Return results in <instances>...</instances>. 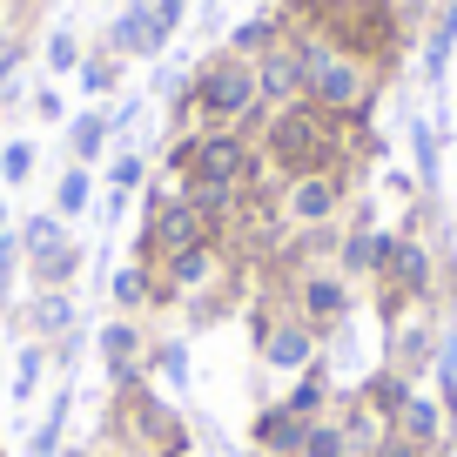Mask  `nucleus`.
Wrapping results in <instances>:
<instances>
[{
    "label": "nucleus",
    "mask_w": 457,
    "mask_h": 457,
    "mask_svg": "<svg viewBox=\"0 0 457 457\" xmlns=\"http://www.w3.org/2000/svg\"><path fill=\"white\" fill-rule=\"evenodd\" d=\"M430 215H437V202H411V215H403L397 228H384V249H377V270H370V303L377 316H403L411 303H437V283H444V262L437 249H430Z\"/></svg>",
    "instance_id": "f257e3e1"
},
{
    "label": "nucleus",
    "mask_w": 457,
    "mask_h": 457,
    "mask_svg": "<svg viewBox=\"0 0 457 457\" xmlns=\"http://www.w3.org/2000/svg\"><path fill=\"white\" fill-rule=\"evenodd\" d=\"M101 451H129V457H188V451H195V430H188L182 403H169L155 384H129V390H108Z\"/></svg>",
    "instance_id": "f03ea898"
},
{
    "label": "nucleus",
    "mask_w": 457,
    "mask_h": 457,
    "mask_svg": "<svg viewBox=\"0 0 457 457\" xmlns=\"http://www.w3.org/2000/svg\"><path fill=\"white\" fill-rule=\"evenodd\" d=\"M296 54H303V101L323 108V114H337V121H350V129H370L384 68L343 54V47L323 41V34H296Z\"/></svg>",
    "instance_id": "7ed1b4c3"
},
{
    "label": "nucleus",
    "mask_w": 457,
    "mask_h": 457,
    "mask_svg": "<svg viewBox=\"0 0 457 457\" xmlns=\"http://www.w3.org/2000/svg\"><path fill=\"white\" fill-rule=\"evenodd\" d=\"M316 249H323V243L283 249V256H289V270H283V303L329 343V337H343V329L357 323V283H343V270H337L329 256H316Z\"/></svg>",
    "instance_id": "20e7f679"
},
{
    "label": "nucleus",
    "mask_w": 457,
    "mask_h": 457,
    "mask_svg": "<svg viewBox=\"0 0 457 457\" xmlns=\"http://www.w3.org/2000/svg\"><path fill=\"white\" fill-rule=\"evenodd\" d=\"M357 175L363 169H316V175H289L276 182V222H283V243H329L357 202Z\"/></svg>",
    "instance_id": "39448f33"
},
{
    "label": "nucleus",
    "mask_w": 457,
    "mask_h": 457,
    "mask_svg": "<svg viewBox=\"0 0 457 457\" xmlns=\"http://www.w3.org/2000/svg\"><path fill=\"white\" fill-rule=\"evenodd\" d=\"M188 95L202 108V129H262V95H256V61L228 54H202L188 68Z\"/></svg>",
    "instance_id": "423d86ee"
},
{
    "label": "nucleus",
    "mask_w": 457,
    "mask_h": 457,
    "mask_svg": "<svg viewBox=\"0 0 457 457\" xmlns=\"http://www.w3.org/2000/svg\"><path fill=\"white\" fill-rule=\"evenodd\" d=\"M411 397V384L403 377H390L384 363H377L370 377H357V384H343L337 390V430L343 444H350V457H384L390 430H397V403Z\"/></svg>",
    "instance_id": "0eeeda50"
},
{
    "label": "nucleus",
    "mask_w": 457,
    "mask_h": 457,
    "mask_svg": "<svg viewBox=\"0 0 457 457\" xmlns=\"http://www.w3.org/2000/svg\"><path fill=\"white\" fill-rule=\"evenodd\" d=\"M249 350H256V370L262 377L296 384V377L323 357V337H316L283 296H256V303H249Z\"/></svg>",
    "instance_id": "6e6552de"
},
{
    "label": "nucleus",
    "mask_w": 457,
    "mask_h": 457,
    "mask_svg": "<svg viewBox=\"0 0 457 457\" xmlns=\"http://www.w3.org/2000/svg\"><path fill=\"white\" fill-rule=\"evenodd\" d=\"M21 283L28 289H81L87 276V249L74 243V228L61 222L54 209L21 215Z\"/></svg>",
    "instance_id": "1a4fd4ad"
},
{
    "label": "nucleus",
    "mask_w": 457,
    "mask_h": 457,
    "mask_svg": "<svg viewBox=\"0 0 457 457\" xmlns=\"http://www.w3.org/2000/svg\"><path fill=\"white\" fill-rule=\"evenodd\" d=\"M188 28V0H121V14L108 21L101 47H114L121 61H155L169 54V41Z\"/></svg>",
    "instance_id": "9d476101"
},
{
    "label": "nucleus",
    "mask_w": 457,
    "mask_h": 457,
    "mask_svg": "<svg viewBox=\"0 0 457 457\" xmlns=\"http://www.w3.org/2000/svg\"><path fill=\"white\" fill-rule=\"evenodd\" d=\"M202 243H215V228H209V215L195 209V202L175 188L169 202H142V228H135V262H169V256H182V249H202Z\"/></svg>",
    "instance_id": "9b49d317"
},
{
    "label": "nucleus",
    "mask_w": 457,
    "mask_h": 457,
    "mask_svg": "<svg viewBox=\"0 0 457 457\" xmlns=\"http://www.w3.org/2000/svg\"><path fill=\"white\" fill-rule=\"evenodd\" d=\"M437 337H444V303H411L403 316L384 323V370L403 377V384H424L430 357H437Z\"/></svg>",
    "instance_id": "f8f14e48"
},
{
    "label": "nucleus",
    "mask_w": 457,
    "mask_h": 457,
    "mask_svg": "<svg viewBox=\"0 0 457 457\" xmlns=\"http://www.w3.org/2000/svg\"><path fill=\"white\" fill-rule=\"evenodd\" d=\"M148 316H101L95 323V357L108 370V390H129V384H148Z\"/></svg>",
    "instance_id": "ddd939ff"
},
{
    "label": "nucleus",
    "mask_w": 457,
    "mask_h": 457,
    "mask_svg": "<svg viewBox=\"0 0 457 457\" xmlns=\"http://www.w3.org/2000/svg\"><path fill=\"white\" fill-rule=\"evenodd\" d=\"M451 437H457V417L444 411V397L430 384H411V397L397 403V430L390 444L411 457H451Z\"/></svg>",
    "instance_id": "4468645a"
},
{
    "label": "nucleus",
    "mask_w": 457,
    "mask_h": 457,
    "mask_svg": "<svg viewBox=\"0 0 457 457\" xmlns=\"http://www.w3.org/2000/svg\"><path fill=\"white\" fill-rule=\"evenodd\" d=\"M68 329H81V289H28L7 316L14 343H61Z\"/></svg>",
    "instance_id": "2eb2a0df"
},
{
    "label": "nucleus",
    "mask_w": 457,
    "mask_h": 457,
    "mask_svg": "<svg viewBox=\"0 0 457 457\" xmlns=\"http://www.w3.org/2000/svg\"><path fill=\"white\" fill-rule=\"evenodd\" d=\"M303 430H310V417H296L283 397H262L256 417H249V451L256 457H296Z\"/></svg>",
    "instance_id": "dca6fc26"
},
{
    "label": "nucleus",
    "mask_w": 457,
    "mask_h": 457,
    "mask_svg": "<svg viewBox=\"0 0 457 457\" xmlns=\"http://www.w3.org/2000/svg\"><path fill=\"white\" fill-rule=\"evenodd\" d=\"M256 95H262V114H270V108H289V101H303V54H296V34L256 61Z\"/></svg>",
    "instance_id": "f3484780"
},
{
    "label": "nucleus",
    "mask_w": 457,
    "mask_h": 457,
    "mask_svg": "<svg viewBox=\"0 0 457 457\" xmlns=\"http://www.w3.org/2000/svg\"><path fill=\"white\" fill-rule=\"evenodd\" d=\"M403 142H411V175H417V195H424V202H437V195H444V129L430 121V114H411Z\"/></svg>",
    "instance_id": "a211bd4d"
},
{
    "label": "nucleus",
    "mask_w": 457,
    "mask_h": 457,
    "mask_svg": "<svg viewBox=\"0 0 457 457\" xmlns=\"http://www.w3.org/2000/svg\"><path fill=\"white\" fill-rule=\"evenodd\" d=\"M148 384H155L169 403H182V397H188V384H195L188 337H155V343H148Z\"/></svg>",
    "instance_id": "6ab92c4d"
},
{
    "label": "nucleus",
    "mask_w": 457,
    "mask_h": 457,
    "mask_svg": "<svg viewBox=\"0 0 457 457\" xmlns=\"http://www.w3.org/2000/svg\"><path fill=\"white\" fill-rule=\"evenodd\" d=\"M108 148H114L108 101H101V108H74V114H68V162H74V169H95Z\"/></svg>",
    "instance_id": "aec40b11"
},
{
    "label": "nucleus",
    "mask_w": 457,
    "mask_h": 457,
    "mask_svg": "<svg viewBox=\"0 0 457 457\" xmlns=\"http://www.w3.org/2000/svg\"><path fill=\"white\" fill-rule=\"evenodd\" d=\"M108 316H155V270L148 262H121L108 270Z\"/></svg>",
    "instance_id": "412c9836"
},
{
    "label": "nucleus",
    "mask_w": 457,
    "mask_h": 457,
    "mask_svg": "<svg viewBox=\"0 0 457 457\" xmlns=\"http://www.w3.org/2000/svg\"><path fill=\"white\" fill-rule=\"evenodd\" d=\"M68 417H74V384H54L28 430V457H61L68 451Z\"/></svg>",
    "instance_id": "4be33fe9"
},
{
    "label": "nucleus",
    "mask_w": 457,
    "mask_h": 457,
    "mask_svg": "<svg viewBox=\"0 0 457 457\" xmlns=\"http://www.w3.org/2000/svg\"><path fill=\"white\" fill-rule=\"evenodd\" d=\"M289 41V21H283V7H262V14H249V21H236L228 28V54H243V61H262L270 47H283Z\"/></svg>",
    "instance_id": "5701e85b"
},
{
    "label": "nucleus",
    "mask_w": 457,
    "mask_h": 457,
    "mask_svg": "<svg viewBox=\"0 0 457 457\" xmlns=\"http://www.w3.org/2000/svg\"><path fill=\"white\" fill-rule=\"evenodd\" d=\"M451 54H457V0H437V14L424 28V87H444Z\"/></svg>",
    "instance_id": "b1692460"
},
{
    "label": "nucleus",
    "mask_w": 457,
    "mask_h": 457,
    "mask_svg": "<svg viewBox=\"0 0 457 457\" xmlns=\"http://www.w3.org/2000/svg\"><path fill=\"white\" fill-rule=\"evenodd\" d=\"M47 343H14V363H7V390H14V403H34L47 390Z\"/></svg>",
    "instance_id": "393cba45"
},
{
    "label": "nucleus",
    "mask_w": 457,
    "mask_h": 457,
    "mask_svg": "<svg viewBox=\"0 0 457 457\" xmlns=\"http://www.w3.org/2000/svg\"><path fill=\"white\" fill-rule=\"evenodd\" d=\"M47 209H54L61 222L74 228L87 209H95V169H74V162H68V169L54 175V202H47Z\"/></svg>",
    "instance_id": "a878e982"
},
{
    "label": "nucleus",
    "mask_w": 457,
    "mask_h": 457,
    "mask_svg": "<svg viewBox=\"0 0 457 457\" xmlns=\"http://www.w3.org/2000/svg\"><path fill=\"white\" fill-rule=\"evenodd\" d=\"M148 175H155V155H148V148H114V155H108V188H114V195H142V188H148Z\"/></svg>",
    "instance_id": "bb28decb"
},
{
    "label": "nucleus",
    "mask_w": 457,
    "mask_h": 457,
    "mask_svg": "<svg viewBox=\"0 0 457 457\" xmlns=\"http://www.w3.org/2000/svg\"><path fill=\"white\" fill-rule=\"evenodd\" d=\"M121 68H129V61L114 54V47H87V61H81V74H74V81H81V95L108 101L114 87H121Z\"/></svg>",
    "instance_id": "cd10ccee"
},
{
    "label": "nucleus",
    "mask_w": 457,
    "mask_h": 457,
    "mask_svg": "<svg viewBox=\"0 0 457 457\" xmlns=\"http://www.w3.org/2000/svg\"><path fill=\"white\" fill-rule=\"evenodd\" d=\"M34 169H41V148H34L28 135H7V142H0V182H7V188H28Z\"/></svg>",
    "instance_id": "c85d7f7f"
},
{
    "label": "nucleus",
    "mask_w": 457,
    "mask_h": 457,
    "mask_svg": "<svg viewBox=\"0 0 457 457\" xmlns=\"http://www.w3.org/2000/svg\"><path fill=\"white\" fill-rule=\"evenodd\" d=\"M41 61H47V74H81L87 47H81V34H74V28H54L41 41Z\"/></svg>",
    "instance_id": "c756f323"
},
{
    "label": "nucleus",
    "mask_w": 457,
    "mask_h": 457,
    "mask_svg": "<svg viewBox=\"0 0 457 457\" xmlns=\"http://www.w3.org/2000/svg\"><path fill=\"white\" fill-rule=\"evenodd\" d=\"M296 457H350V444H343V430H337V417H316L310 430H303V444H296Z\"/></svg>",
    "instance_id": "7c9ffc66"
},
{
    "label": "nucleus",
    "mask_w": 457,
    "mask_h": 457,
    "mask_svg": "<svg viewBox=\"0 0 457 457\" xmlns=\"http://www.w3.org/2000/svg\"><path fill=\"white\" fill-rule=\"evenodd\" d=\"M28 114L41 121V129H68V101H61V87H34V95H28Z\"/></svg>",
    "instance_id": "2f4dec72"
},
{
    "label": "nucleus",
    "mask_w": 457,
    "mask_h": 457,
    "mask_svg": "<svg viewBox=\"0 0 457 457\" xmlns=\"http://www.w3.org/2000/svg\"><path fill=\"white\" fill-rule=\"evenodd\" d=\"M21 61H28V34H21V28H0V87L21 81Z\"/></svg>",
    "instance_id": "473e14b6"
},
{
    "label": "nucleus",
    "mask_w": 457,
    "mask_h": 457,
    "mask_svg": "<svg viewBox=\"0 0 457 457\" xmlns=\"http://www.w3.org/2000/svg\"><path fill=\"white\" fill-rule=\"evenodd\" d=\"M384 188H390L397 202H424V195H417V175H411V169H390V175H384Z\"/></svg>",
    "instance_id": "72a5a7b5"
},
{
    "label": "nucleus",
    "mask_w": 457,
    "mask_h": 457,
    "mask_svg": "<svg viewBox=\"0 0 457 457\" xmlns=\"http://www.w3.org/2000/svg\"><path fill=\"white\" fill-rule=\"evenodd\" d=\"M34 7H41V0H7V14H14V21H28Z\"/></svg>",
    "instance_id": "f704fd0d"
},
{
    "label": "nucleus",
    "mask_w": 457,
    "mask_h": 457,
    "mask_svg": "<svg viewBox=\"0 0 457 457\" xmlns=\"http://www.w3.org/2000/svg\"><path fill=\"white\" fill-rule=\"evenodd\" d=\"M7 228H14V209H7V195H0V236H7Z\"/></svg>",
    "instance_id": "c9c22d12"
},
{
    "label": "nucleus",
    "mask_w": 457,
    "mask_h": 457,
    "mask_svg": "<svg viewBox=\"0 0 457 457\" xmlns=\"http://www.w3.org/2000/svg\"><path fill=\"white\" fill-rule=\"evenodd\" d=\"M95 457H129V451H95Z\"/></svg>",
    "instance_id": "e433bc0d"
},
{
    "label": "nucleus",
    "mask_w": 457,
    "mask_h": 457,
    "mask_svg": "<svg viewBox=\"0 0 457 457\" xmlns=\"http://www.w3.org/2000/svg\"><path fill=\"white\" fill-rule=\"evenodd\" d=\"M0 457H7V437H0Z\"/></svg>",
    "instance_id": "4c0bfd02"
},
{
    "label": "nucleus",
    "mask_w": 457,
    "mask_h": 457,
    "mask_svg": "<svg viewBox=\"0 0 457 457\" xmlns=\"http://www.w3.org/2000/svg\"><path fill=\"white\" fill-rule=\"evenodd\" d=\"M0 377H7V363H0Z\"/></svg>",
    "instance_id": "58836bf2"
}]
</instances>
